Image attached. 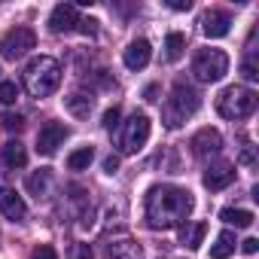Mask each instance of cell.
Here are the masks:
<instances>
[{
	"label": "cell",
	"mask_w": 259,
	"mask_h": 259,
	"mask_svg": "<svg viewBox=\"0 0 259 259\" xmlns=\"http://www.w3.org/2000/svg\"><path fill=\"white\" fill-rule=\"evenodd\" d=\"M235 180V168L232 165H210L207 171H204V177H201V183H204V189H210V192H220V189H226L229 183Z\"/></svg>",
	"instance_id": "cell-13"
},
{
	"label": "cell",
	"mask_w": 259,
	"mask_h": 259,
	"mask_svg": "<svg viewBox=\"0 0 259 259\" xmlns=\"http://www.w3.org/2000/svg\"><path fill=\"white\" fill-rule=\"evenodd\" d=\"M16 98H19V85L4 79L0 82V104H16Z\"/></svg>",
	"instance_id": "cell-24"
},
{
	"label": "cell",
	"mask_w": 259,
	"mask_h": 259,
	"mask_svg": "<svg viewBox=\"0 0 259 259\" xmlns=\"http://www.w3.org/2000/svg\"><path fill=\"white\" fill-rule=\"evenodd\" d=\"M235 244H238V241H235V232H229V229L220 232V235H217V244L210 247V259H229V256L235 253Z\"/></svg>",
	"instance_id": "cell-18"
},
{
	"label": "cell",
	"mask_w": 259,
	"mask_h": 259,
	"mask_svg": "<svg viewBox=\"0 0 259 259\" xmlns=\"http://www.w3.org/2000/svg\"><path fill=\"white\" fill-rule=\"evenodd\" d=\"M107 259H144V253L132 238H119L107 244Z\"/></svg>",
	"instance_id": "cell-15"
},
{
	"label": "cell",
	"mask_w": 259,
	"mask_h": 259,
	"mask_svg": "<svg viewBox=\"0 0 259 259\" xmlns=\"http://www.w3.org/2000/svg\"><path fill=\"white\" fill-rule=\"evenodd\" d=\"M0 125H4L7 132H19V128L25 125V119L19 113H4V116H0Z\"/></svg>",
	"instance_id": "cell-26"
},
{
	"label": "cell",
	"mask_w": 259,
	"mask_h": 259,
	"mask_svg": "<svg viewBox=\"0 0 259 259\" xmlns=\"http://www.w3.org/2000/svg\"><path fill=\"white\" fill-rule=\"evenodd\" d=\"M168 7H171V10H177V13H183V10H189L192 4H189V0H171Z\"/></svg>",
	"instance_id": "cell-33"
},
{
	"label": "cell",
	"mask_w": 259,
	"mask_h": 259,
	"mask_svg": "<svg viewBox=\"0 0 259 259\" xmlns=\"http://www.w3.org/2000/svg\"><path fill=\"white\" fill-rule=\"evenodd\" d=\"M192 207H195V198H192L189 189L162 183V186H153L147 192V223H150V229H174L183 220H189Z\"/></svg>",
	"instance_id": "cell-1"
},
{
	"label": "cell",
	"mask_w": 259,
	"mask_h": 259,
	"mask_svg": "<svg viewBox=\"0 0 259 259\" xmlns=\"http://www.w3.org/2000/svg\"><path fill=\"white\" fill-rule=\"evenodd\" d=\"M92 159H95V150L92 147H82V150H76V153L67 156V168L70 171H85L92 165Z\"/></svg>",
	"instance_id": "cell-22"
},
{
	"label": "cell",
	"mask_w": 259,
	"mask_h": 259,
	"mask_svg": "<svg viewBox=\"0 0 259 259\" xmlns=\"http://www.w3.org/2000/svg\"><path fill=\"white\" fill-rule=\"evenodd\" d=\"M241 162H244V165H253V150H250V147L241 153Z\"/></svg>",
	"instance_id": "cell-34"
},
{
	"label": "cell",
	"mask_w": 259,
	"mask_h": 259,
	"mask_svg": "<svg viewBox=\"0 0 259 259\" xmlns=\"http://www.w3.org/2000/svg\"><path fill=\"white\" fill-rule=\"evenodd\" d=\"M79 25V10L73 4H58L49 16V31L52 34H70Z\"/></svg>",
	"instance_id": "cell-10"
},
{
	"label": "cell",
	"mask_w": 259,
	"mask_h": 259,
	"mask_svg": "<svg viewBox=\"0 0 259 259\" xmlns=\"http://www.w3.org/2000/svg\"><path fill=\"white\" fill-rule=\"evenodd\" d=\"M58 85H61V64L55 58L40 55L25 67V89L34 98H49Z\"/></svg>",
	"instance_id": "cell-2"
},
{
	"label": "cell",
	"mask_w": 259,
	"mask_h": 259,
	"mask_svg": "<svg viewBox=\"0 0 259 259\" xmlns=\"http://www.w3.org/2000/svg\"><path fill=\"white\" fill-rule=\"evenodd\" d=\"M223 150V138L217 128H201V132L192 138V153L198 159H207V156H217Z\"/></svg>",
	"instance_id": "cell-11"
},
{
	"label": "cell",
	"mask_w": 259,
	"mask_h": 259,
	"mask_svg": "<svg viewBox=\"0 0 259 259\" xmlns=\"http://www.w3.org/2000/svg\"><path fill=\"white\" fill-rule=\"evenodd\" d=\"M220 220L229 223V226H235V229L253 226V213H250V210H241V207H223V210H220Z\"/></svg>",
	"instance_id": "cell-19"
},
{
	"label": "cell",
	"mask_w": 259,
	"mask_h": 259,
	"mask_svg": "<svg viewBox=\"0 0 259 259\" xmlns=\"http://www.w3.org/2000/svg\"><path fill=\"white\" fill-rule=\"evenodd\" d=\"M241 73H244V79H250V82H256V79H259V64H256V58H253V49H250V55L244 58Z\"/></svg>",
	"instance_id": "cell-25"
},
{
	"label": "cell",
	"mask_w": 259,
	"mask_h": 259,
	"mask_svg": "<svg viewBox=\"0 0 259 259\" xmlns=\"http://www.w3.org/2000/svg\"><path fill=\"white\" fill-rule=\"evenodd\" d=\"M241 250H244L247 256H253V253L259 250V241H256V238H247V241H241Z\"/></svg>",
	"instance_id": "cell-32"
},
{
	"label": "cell",
	"mask_w": 259,
	"mask_h": 259,
	"mask_svg": "<svg viewBox=\"0 0 259 259\" xmlns=\"http://www.w3.org/2000/svg\"><path fill=\"white\" fill-rule=\"evenodd\" d=\"M144 95H147V101H156V95H159V89H156V85H150V89H147Z\"/></svg>",
	"instance_id": "cell-35"
},
{
	"label": "cell",
	"mask_w": 259,
	"mask_h": 259,
	"mask_svg": "<svg viewBox=\"0 0 259 259\" xmlns=\"http://www.w3.org/2000/svg\"><path fill=\"white\" fill-rule=\"evenodd\" d=\"M198 107H201V95L192 85L177 82L174 92H171V98L165 101V125L168 128H180L189 116L198 113Z\"/></svg>",
	"instance_id": "cell-3"
},
{
	"label": "cell",
	"mask_w": 259,
	"mask_h": 259,
	"mask_svg": "<svg viewBox=\"0 0 259 259\" xmlns=\"http://www.w3.org/2000/svg\"><path fill=\"white\" fill-rule=\"evenodd\" d=\"M192 73L198 82H220L229 73V55L223 49H201L192 58Z\"/></svg>",
	"instance_id": "cell-5"
},
{
	"label": "cell",
	"mask_w": 259,
	"mask_h": 259,
	"mask_svg": "<svg viewBox=\"0 0 259 259\" xmlns=\"http://www.w3.org/2000/svg\"><path fill=\"white\" fill-rule=\"evenodd\" d=\"M49 183H52V171H49V168H40L37 174L28 177V192H31L34 198H46V195H49Z\"/></svg>",
	"instance_id": "cell-17"
},
{
	"label": "cell",
	"mask_w": 259,
	"mask_h": 259,
	"mask_svg": "<svg viewBox=\"0 0 259 259\" xmlns=\"http://www.w3.org/2000/svg\"><path fill=\"white\" fill-rule=\"evenodd\" d=\"M183 49H186V37L183 34H168V40H165V55H168V61H180L183 58Z\"/></svg>",
	"instance_id": "cell-21"
},
{
	"label": "cell",
	"mask_w": 259,
	"mask_h": 259,
	"mask_svg": "<svg viewBox=\"0 0 259 259\" xmlns=\"http://www.w3.org/2000/svg\"><path fill=\"white\" fill-rule=\"evenodd\" d=\"M64 107H67L73 116L85 119V116L92 113V107H95V98H89V95H70V98H64Z\"/></svg>",
	"instance_id": "cell-20"
},
{
	"label": "cell",
	"mask_w": 259,
	"mask_h": 259,
	"mask_svg": "<svg viewBox=\"0 0 259 259\" xmlns=\"http://www.w3.org/2000/svg\"><path fill=\"white\" fill-rule=\"evenodd\" d=\"M31 259H58V253H55V247H52V244H40V247H34Z\"/></svg>",
	"instance_id": "cell-29"
},
{
	"label": "cell",
	"mask_w": 259,
	"mask_h": 259,
	"mask_svg": "<svg viewBox=\"0 0 259 259\" xmlns=\"http://www.w3.org/2000/svg\"><path fill=\"white\" fill-rule=\"evenodd\" d=\"M119 116H122V113H119V107H110V110L104 113V119H101V125L107 128V132H113V128L119 125Z\"/></svg>",
	"instance_id": "cell-28"
},
{
	"label": "cell",
	"mask_w": 259,
	"mask_h": 259,
	"mask_svg": "<svg viewBox=\"0 0 259 259\" xmlns=\"http://www.w3.org/2000/svg\"><path fill=\"white\" fill-rule=\"evenodd\" d=\"M256 104H259L256 92L244 89V85H229L217 98V110H220L223 119H247V116H253Z\"/></svg>",
	"instance_id": "cell-4"
},
{
	"label": "cell",
	"mask_w": 259,
	"mask_h": 259,
	"mask_svg": "<svg viewBox=\"0 0 259 259\" xmlns=\"http://www.w3.org/2000/svg\"><path fill=\"white\" fill-rule=\"evenodd\" d=\"M229 25H232V16L229 13H223V10H207L204 13V19H201V31L207 34V37H226L229 34Z\"/></svg>",
	"instance_id": "cell-14"
},
{
	"label": "cell",
	"mask_w": 259,
	"mask_h": 259,
	"mask_svg": "<svg viewBox=\"0 0 259 259\" xmlns=\"http://www.w3.org/2000/svg\"><path fill=\"white\" fill-rule=\"evenodd\" d=\"M4 165H7L10 171L25 168V165H28V150H25V144H19V141L4 144Z\"/></svg>",
	"instance_id": "cell-16"
},
{
	"label": "cell",
	"mask_w": 259,
	"mask_h": 259,
	"mask_svg": "<svg viewBox=\"0 0 259 259\" xmlns=\"http://www.w3.org/2000/svg\"><path fill=\"white\" fill-rule=\"evenodd\" d=\"M119 171V159L116 156H107L104 159V174H116Z\"/></svg>",
	"instance_id": "cell-31"
},
{
	"label": "cell",
	"mask_w": 259,
	"mask_h": 259,
	"mask_svg": "<svg viewBox=\"0 0 259 259\" xmlns=\"http://www.w3.org/2000/svg\"><path fill=\"white\" fill-rule=\"evenodd\" d=\"M0 213L7 220H13V223H22L28 217V204L13 186H0Z\"/></svg>",
	"instance_id": "cell-9"
},
{
	"label": "cell",
	"mask_w": 259,
	"mask_h": 259,
	"mask_svg": "<svg viewBox=\"0 0 259 259\" xmlns=\"http://www.w3.org/2000/svg\"><path fill=\"white\" fill-rule=\"evenodd\" d=\"M67 259H95V253H92L89 244H73L70 253H67Z\"/></svg>",
	"instance_id": "cell-27"
},
{
	"label": "cell",
	"mask_w": 259,
	"mask_h": 259,
	"mask_svg": "<svg viewBox=\"0 0 259 259\" xmlns=\"http://www.w3.org/2000/svg\"><path fill=\"white\" fill-rule=\"evenodd\" d=\"M67 125H61V122H46L43 128H40V135H37V153L40 156H55L58 153V147L67 141Z\"/></svg>",
	"instance_id": "cell-8"
},
{
	"label": "cell",
	"mask_w": 259,
	"mask_h": 259,
	"mask_svg": "<svg viewBox=\"0 0 259 259\" xmlns=\"http://www.w3.org/2000/svg\"><path fill=\"white\" fill-rule=\"evenodd\" d=\"M204 235H207V223H192L189 229H183V241H186L192 250H198V247H201Z\"/></svg>",
	"instance_id": "cell-23"
},
{
	"label": "cell",
	"mask_w": 259,
	"mask_h": 259,
	"mask_svg": "<svg viewBox=\"0 0 259 259\" xmlns=\"http://www.w3.org/2000/svg\"><path fill=\"white\" fill-rule=\"evenodd\" d=\"M37 46V34L31 28H13L4 43H0V55H4L7 61H19L22 55H28L31 49Z\"/></svg>",
	"instance_id": "cell-7"
},
{
	"label": "cell",
	"mask_w": 259,
	"mask_h": 259,
	"mask_svg": "<svg viewBox=\"0 0 259 259\" xmlns=\"http://www.w3.org/2000/svg\"><path fill=\"white\" fill-rule=\"evenodd\" d=\"M150 141V116L147 113H132V119L122 128V153H138Z\"/></svg>",
	"instance_id": "cell-6"
},
{
	"label": "cell",
	"mask_w": 259,
	"mask_h": 259,
	"mask_svg": "<svg viewBox=\"0 0 259 259\" xmlns=\"http://www.w3.org/2000/svg\"><path fill=\"white\" fill-rule=\"evenodd\" d=\"M79 31H82L85 37H95V34H98V22H95V19H79Z\"/></svg>",
	"instance_id": "cell-30"
},
{
	"label": "cell",
	"mask_w": 259,
	"mask_h": 259,
	"mask_svg": "<svg viewBox=\"0 0 259 259\" xmlns=\"http://www.w3.org/2000/svg\"><path fill=\"white\" fill-rule=\"evenodd\" d=\"M150 55H153L150 43L147 40H135V43H128V49L122 52V61H125L128 70H144L150 64Z\"/></svg>",
	"instance_id": "cell-12"
}]
</instances>
